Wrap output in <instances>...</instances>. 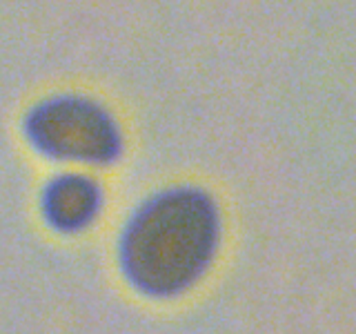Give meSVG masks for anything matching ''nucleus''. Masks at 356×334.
Segmentation results:
<instances>
[{
	"label": "nucleus",
	"mask_w": 356,
	"mask_h": 334,
	"mask_svg": "<svg viewBox=\"0 0 356 334\" xmlns=\"http://www.w3.org/2000/svg\"><path fill=\"white\" fill-rule=\"evenodd\" d=\"M218 243L214 200L194 187H174L138 207L120 239V265L131 285L174 296L205 272Z\"/></svg>",
	"instance_id": "f257e3e1"
},
{
	"label": "nucleus",
	"mask_w": 356,
	"mask_h": 334,
	"mask_svg": "<svg viewBox=\"0 0 356 334\" xmlns=\"http://www.w3.org/2000/svg\"><path fill=\"white\" fill-rule=\"evenodd\" d=\"M22 127L33 148L54 161L105 165L122 150L114 116L96 100L74 94L40 100Z\"/></svg>",
	"instance_id": "f03ea898"
},
{
	"label": "nucleus",
	"mask_w": 356,
	"mask_h": 334,
	"mask_svg": "<svg viewBox=\"0 0 356 334\" xmlns=\"http://www.w3.org/2000/svg\"><path fill=\"white\" fill-rule=\"evenodd\" d=\"M100 209V187L83 174H63L44 187L42 212L56 230L78 232Z\"/></svg>",
	"instance_id": "7ed1b4c3"
}]
</instances>
